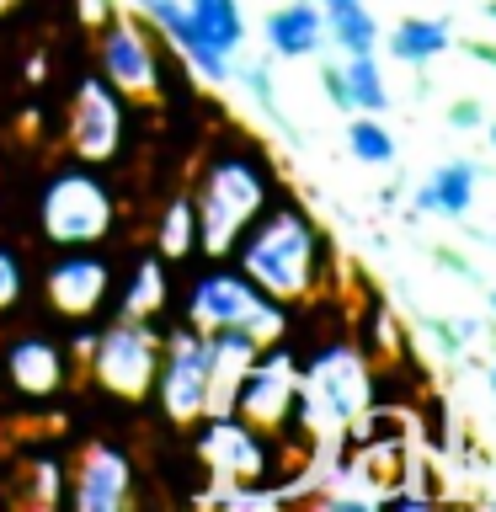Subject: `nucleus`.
Wrapping results in <instances>:
<instances>
[{
    "instance_id": "nucleus-9",
    "label": "nucleus",
    "mask_w": 496,
    "mask_h": 512,
    "mask_svg": "<svg viewBox=\"0 0 496 512\" xmlns=\"http://www.w3.org/2000/svg\"><path fill=\"white\" fill-rule=\"evenodd\" d=\"M107 283H112V272L102 256H59L48 267V304L64 310L70 320H86L107 304Z\"/></svg>"
},
{
    "instance_id": "nucleus-26",
    "label": "nucleus",
    "mask_w": 496,
    "mask_h": 512,
    "mask_svg": "<svg viewBox=\"0 0 496 512\" xmlns=\"http://www.w3.org/2000/svg\"><path fill=\"white\" fill-rule=\"evenodd\" d=\"M448 118H454L459 128H464V123H480V107H475V102H459L454 112H448Z\"/></svg>"
},
{
    "instance_id": "nucleus-15",
    "label": "nucleus",
    "mask_w": 496,
    "mask_h": 512,
    "mask_svg": "<svg viewBox=\"0 0 496 512\" xmlns=\"http://www.w3.org/2000/svg\"><path fill=\"white\" fill-rule=\"evenodd\" d=\"M6 374L22 395H59L64 384V352L48 342V336H22V342H11L6 352Z\"/></svg>"
},
{
    "instance_id": "nucleus-7",
    "label": "nucleus",
    "mask_w": 496,
    "mask_h": 512,
    "mask_svg": "<svg viewBox=\"0 0 496 512\" xmlns=\"http://www.w3.org/2000/svg\"><path fill=\"white\" fill-rule=\"evenodd\" d=\"M155 368H160V347H155L150 326L134 315H123V326H112L102 342H96V374H102V384L118 395L155 390Z\"/></svg>"
},
{
    "instance_id": "nucleus-18",
    "label": "nucleus",
    "mask_w": 496,
    "mask_h": 512,
    "mask_svg": "<svg viewBox=\"0 0 496 512\" xmlns=\"http://www.w3.org/2000/svg\"><path fill=\"white\" fill-rule=\"evenodd\" d=\"M187 16L198 22V32L208 38V48H219L224 59L246 43V22H240L235 0H187Z\"/></svg>"
},
{
    "instance_id": "nucleus-2",
    "label": "nucleus",
    "mask_w": 496,
    "mask_h": 512,
    "mask_svg": "<svg viewBox=\"0 0 496 512\" xmlns=\"http://www.w3.org/2000/svg\"><path fill=\"white\" fill-rule=\"evenodd\" d=\"M267 203V176L256 160H240V155H224L214 160L203 182V198H198V246L208 256H224L240 240V230H251V219L262 214Z\"/></svg>"
},
{
    "instance_id": "nucleus-30",
    "label": "nucleus",
    "mask_w": 496,
    "mask_h": 512,
    "mask_svg": "<svg viewBox=\"0 0 496 512\" xmlns=\"http://www.w3.org/2000/svg\"><path fill=\"white\" fill-rule=\"evenodd\" d=\"M491 315H496V294H491Z\"/></svg>"
},
{
    "instance_id": "nucleus-22",
    "label": "nucleus",
    "mask_w": 496,
    "mask_h": 512,
    "mask_svg": "<svg viewBox=\"0 0 496 512\" xmlns=\"http://www.w3.org/2000/svg\"><path fill=\"white\" fill-rule=\"evenodd\" d=\"M160 299H166V272H160L155 256H144V262L134 267V278H128V294H123V315H155L160 310Z\"/></svg>"
},
{
    "instance_id": "nucleus-6",
    "label": "nucleus",
    "mask_w": 496,
    "mask_h": 512,
    "mask_svg": "<svg viewBox=\"0 0 496 512\" xmlns=\"http://www.w3.org/2000/svg\"><path fill=\"white\" fill-rule=\"evenodd\" d=\"M155 384H160L171 422H198L208 411V347L192 326L171 331L166 352H160V368H155Z\"/></svg>"
},
{
    "instance_id": "nucleus-20",
    "label": "nucleus",
    "mask_w": 496,
    "mask_h": 512,
    "mask_svg": "<svg viewBox=\"0 0 496 512\" xmlns=\"http://www.w3.org/2000/svg\"><path fill=\"white\" fill-rule=\"evenodd\" d=\"M342 86H347V107H363V112H384V107H390V91H384V75H379L374 54H347Z\"/></svg>"
},
{
    "instance_id": "nucleus-23",
    "label": "nucleus",
    "mask_w": 496,
    "mask_h": 512,
    "mask_svg": "<svg viewBox=\"0 0 496 512\" xmlns=\"http://www.w3.org/2000/svg\"><path fill=\"white\" fill-rule=\"evenodd\" d=\"M198 246V214H192L187 198H176L166 208V230H160V256H187Z\"/></svg>"
},
{
    "instance_id": "nucleus-12",
    "label": "nucleus",
    "mask_w": 496,
    "mask_h": 512,
    "mask_svg": "<svg viewBox=\"0 0 496 512\" xmlns=\"http://www.w3.org/2000/svg\"><path fill=\"white\" fill-rule=\"evenodd\" d=\"M118 128H123V107L102 80H86L75 96V150L86 160H107L118 150Z\"/></svg>"
},
{
    "instance_id": "nucleus-4",
    "label": "nucleus",
    "mask_w": 496,
    "mask_h": 512,
    "mask_svg": "<svg viewBox=\"0 0 496 512\" xmlns=\"http://www.w3.org/2000/svg\"><path fill=\"white\" fill-rule=\"evenodd\" d=\"M112 230V198L91 171H59L43 187V235L59 246H86Z\"/></svg>"
},
{
    "instance_id": "nucleus-16",
    "label": "nucleus",
    "mask_w": 496,
    "mask_h": 512,
    "mask_svg": "<svg viewBox=\"0 0 496 512\" xmlns=\"http://www.w3.org/2000/svg\"><path fill=\"white\" fill-rule=\"evenodd\" d=\"M267 43H272V54H283V59H304V54H315L320 43H326V16H320L310 0H294V6H278L267 16Z\"/></svg>"
},
{
    "instance_id": "nucleus-14",
    "label": "nucleus",
    "mask_w": 496,
    "mask_h": 512,
    "mask_svg": "<svg viewBox=\"0 0 496 512\" xmlns=\"http://www.w3.org/2000/svg\"><path fill=\"white\" fill-rule=\"evenodd\" d=\"M128 486H134V475H128V459L118 448H91L86 464H80V486H75V507L86 512H112L128 502Z\"/></svg>"
},
{
    "instance_id": "nucleus-28",
    "label": "nucleus",
    "mask_w": 496,
    "mask_h": 512,
    "mask_svg": "<svg viewBox=\"0 0 496 512\" xmlns=\"http://www.w3.org/2000/svg\"><path fill=\"white\" fill-rule=\"evenodd\" d=\"M11 6H16V0H0V11H11Z\"/></svg>"
},
{
    "instance_id": "nucleus-10",
    "label": "nucleus",
    "mask_w": 496,
    "mask_h": 512,
    "mask_svg": "<svg viewBox=\"0 0 496 512\" xmlns=\"http://www.w3.org/2000/svg\"><path fill=\"white\" fill-rule=\"evenodd\" d=\"M203 459L214 464V470L224 475H267V443L256 438V427L246 422V416L235 411H219L214 422L203 427Z\"/></svg>"
},
{
    "instance_id": "nucleus-1",
    "label": "nucleus",
    "mask_w": 496,
    "mask_h": 512,
    "mask_svg": "<svg viewBox=\"0 0 496 512\" xmlns=\"http://www.w3.org/2000/svg\"><path fill=\"white\" fill-rule=\"evenodd\" d=\"M240 267L246 278L272 299H299L310 294L315 267H320V235L315 224L294 214V208H278V214H256L251 219V240L240 251Z\"/></svg>"
},
{
    "instance_id": "nucleus-19",
    "label": "nucleus",
    "mask_w": 496,
    "mask_h": 512,
    "mask_svg": "<svg viewBox=\"0 0 496 512\" xmlns=\"http://www.w3.org/2000/svg\"><path fill=\"white\" fill-rule=\"evenodd\" d=\"M448 48V22H432V16H406L390 32V54L400 64H427Z\"/></svg>"
},
{
    "instance_id": "nucleus-5",
    "label": "nucleus",
    "mask_w": 496,
    "mask_h": 512,
    "mask_svg": "<svg viewBox=\"0 0 496 512\" xmlns=\"http://www.w3.org/2000/svg\"><path fill=\"white\" fill-rule=\"evenodd\" d=\"M368 406V368L352 347H331L310 363V379L299 384V406L294 411H315L326 427L352 422Z\"/></svg>"
},
{
    "instance_id": "nucleus-17",
    "label": "nucleus",
    "mask_w": 496,
    "mask_h": 512,
    "mask_svg": "<svg viewBox=\"0 0 496 512\" xmlns=\"http://www.w3.org/2000/svg\"><path fill=\"white\" fill-rule=\"evenodd\" d=\"M475 166L470 160H448L443 171L427 176V187L416 192V214H443V219H464L475 203Z\"/></svg>"
},
{
    "instance_id": "nucleus-11",
    "label": "nucleus",
    "mask_w": 496,
    "mask_h": 512,
    "mask_svg": "<svg viewBox=\"0 0 496 512\" xmlns=\"http://www.w3.org/2000/svg\"><path fill=\"white\" fill-rule=\"evenodd\" d=\"M102 64H107V80L123 91H139V96H155L160 91V64L150 54V43H144L139 27L128 22H112L102 32Z\"/></svg>"
},
{
    "instance_id": "nucleus-13",
    "label": "nucleus",
    "mask_w": 496,
    "mask_h": 512,
    "mask_svg": "<svg viewBox=\"0 0 496 512\" xmlns=\"http://www.w3.org/2000/svg\"><path fill=\"white\" fill-rule=\"evenodd\" d=\"M139 6H144L160 27L171 32V43L182 48V54H187L192 64H198V75H203V80H214V86H224V80H230V59H224L219 48H208V38L198 32V22L187 16L182 0H139Z\"/></svg>"
},
{
    "instance_id": "nucleus-24",
    "label": "nucleus",
    "mask_w": 496,
    "mask_h": 512,
    "mask_svg": "<svg viewBox=\"0 0 496 512\" xmlns=\"http://www.w3.org/2000/svg\"><path fill=\"white\" fill-rule=\"evenodd\" d=\"M347 139H352V155L368 160V166H390V160H395V139L384 134L374 118H358L347 128Z\"/></svg>"
},
{
    "instance_id": "nucleus-21",
    "label": "nucleus",
    "mask_w": 496,
    "mask_h": 512,
    "mask_svg": "<svg viewBox=\"0 0 496 512\" xmlns=\"http://www.w3.org/2000/svg\"><path fill=\"white\" fill-rule=\"evenodd\" d=\"M326 27H331V38H336V48H342V54H374L379 27H374V16H368L363 0L331 6V11H326Z\"/></svg>"
},
{
    "instance_id": "nucleus-25",
    "label": "nucleus",
    "mask_w": 496,
    "mask_h": 512,
    "mask_svg": "<svg viewBox=\"0 0 496 512\" xmlns=\"http://www.w3.org/2000/svg\"><path fill=\"white\" fill-rule=\"evenodd\" d=\"M16 299H22V262L11 251H0V310H11Z\"/></svg>"
},
{
    "instance_id": "nucleus-27",
    "label": "nucleus",
    "mask_w": 496,
    "mask_h": 512,
    "mask_svg": "<svg viewBox=\"0 0 496 512\" xmlns=\"http://www.w3.org/2000/svg\"><path fill=\"white\" fill-rule=\"evenodd\" d=\"M486 16H491V22H496V0H491V6H486Z\"/></svg>"
},
{
    "instance_id": "nucleus-31",
    "label": "nucleus",
    "mask_w": 496,
    "mask_h": 512,
    "mask_svg": "<svg viewBox=\"0 0 496 512\" xmlns=\"http://www.w3.org/2000/svg\"><path fill=\"white\" fill-rule=\"evenodd\" d=\"M491 144H496V128H491Z\"/></svg>"
},
{
    "instance_id": "nucleus-3",
    "label": "nucleus",
    "mask_w": 496,
    "mask_h": 512,
    "mask_svg": "<svg viewBox=\"0 0 496 512\" xmlns=\"http://www.w3.org/2000/svg\"><path fill=\"white\" fill-rule=\"evenodd\" d=\"M192 326H246L256 342H272L283 331V310L278 299H267L246 272H208V278L192 288Z\"/></svg>"
},
{
    "instance_id": "nucleus-8",
    "label": "nucleus",
    "mask_w": 496,
    "mask_h": 512,
    "mask_svg": "<svg viewBox=\"0 0 496 512\" xmlns=\"http://www.w3.org/2000/svg\"><path fill=\"white\" fill-rule=\"evenodd\" d=\"M299 406V384L294 368H288V352H256V363L246 368V379L235 384L230 411H240L251 427H283Z\"/></svg>"
},
{
    "instance_id": "nucleus-29",
    "label": "nucleus",
    "mask_w": 496,
    "mask_h": 512,
    "mask_svg": "<svg viewBox=\"0 0 496 512\" xmlns=\"http://www.w3.org/2000/svg\"><path fill=\"white\" fill-rule=\"evenodd\" d=\"M491 395H496V368H491Z\"/></svg>"
}]
</instances>
